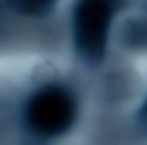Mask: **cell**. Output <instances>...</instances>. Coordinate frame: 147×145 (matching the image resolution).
<instances>
[{
  "label": "cell",
  "mask_w": 147,
  "mask_h": 145,
  "mask_svg": "<svg viewBox=\"0 0 147 145\" xmlns=\"http://www.w3.org/2000/svg\"><path fill=\"white\" fill-rule=\"evenodd\" d=\"M119 4L121 0H79L75 8V42L83 57L91 61L103 57Z\"/></svg>",
  "instance_id": "cell-1"
},
{
  "label": "cell",
  "mask_w": 147,
  "mask_h": 145,
  "mask_svg": "<svg viewBox=\"0 0 147 145\" xmlns=\"http://www.w3.org/2000/svg\"><path fill=\"white\" fill-rule=\"evenodd\" d=\"M75 113L77 107L71 93L61 87H49L32 97L26 109V119L34 133L53 137L65 133L73 125Z\"/></svg>",
  "instance_id": "cell-2"
},
{
  "label": "cell",
  "mask_w": 147,
  "mask_h": 145,
  "mask_svg": "<svg viewBox=\"0 0 147 145\" xmlns=\"http://www.w3.org/2000/svg\"><path fill=\"white\" fill-rule=\"evenodd\" d=\"M53 2H55V0H12L14 8H18L20 12H26V14L47 12L53 6Z\"/></svg>",
  "instance_id": "cell-3"
},
{
  "label": "cell",
  "mask_w": 147,
  "mask_h": 145,
  "mask_svg": "<svg viewBox=\"0 0 147 145\" xmlns=\"http://www.w3.org/2000/svg\"><path fill=\"white\" fill-rule=\"evenodd\" d=\"M141 123H143V127H147V103H145V107L141 111Z\"/></svg>",
  "instance_id": "cell-4"
}]
</instances>
